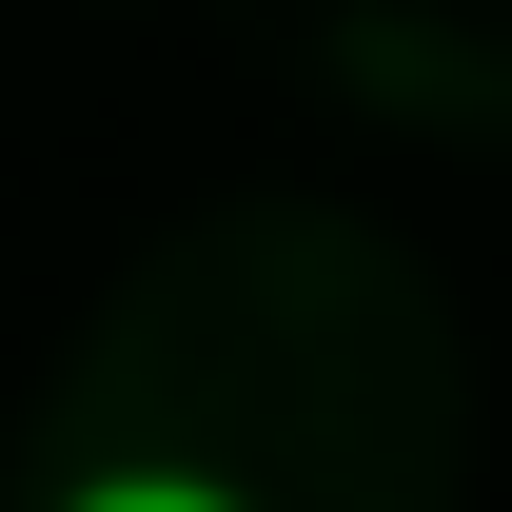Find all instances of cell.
Masks as SVG:
<instances>
[{
  "label": "cell",
  "instance_id": "1",
  "mask_svg": "<svg viewBox=\"0 0 512 512\" xmlns=\"http://www.w3.org/2000/svg\"><path fill=\"white\" fill-rule=\"evenodd\" d=\"M60 512H256L237 473H197V453H119V473H79Z\"/></svg>",
  "mask_w": 512,
  "mask_h": 512
}]
</instances>
